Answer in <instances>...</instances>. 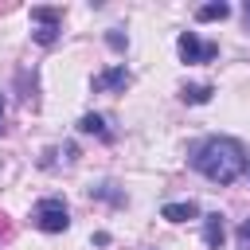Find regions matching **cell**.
<instances>
[{
    "label": "cell",
    "mask_w": 250,
    "mask_h": 250,
    "mask_svg": "<svg viewBox=\"0 0 250 250\" xmlns=\"http://www.w3.org/2000/svg\"><path fill=\"white\" fill-rule=\"evenodd\" d=\"M188 164H191L199 176H207L211 184L227 188V184H234V180L246 172V148H242L234 137H203L199 145H191Z\"/></svg>",
    "instance_id": "cell-1"
},
{
    "label": "cell",
    "mask_w": 250,
    "mask_h": 250,
    "mask_svg": "<svg viewBox=\"0 0 250 250\" xmlns=\"http://www.w3.org/2000/svg\"><path fill=\"white\" fill-rule=\"evenodd\" d=\"M31 223H35L43 234H59V230L70 227V211H66V203H62L59 195H43V199L35 203V211H31Z\"/></svg>",
    "instance_id": "cell-2"
},
{
    "label": "cell",
    "mask_w": 250,
    "mask_h": 250,
    "mask_svg": "<svg viewBox=\"0 0 250 250\" xmlns=\"http://www.w3.org/2000/svg\"><path fill=\"white\" fill-rule=\"evenodd\" d=\"M31 23H35L31 39L39 47H51L59 39V31H62V12L59 8H31Z\"/></svg>",
    "instance_id": "cell-3"
},
{
    "label": "cell",
    "mask_w": 250,
    "mask_h": 250,
    "mask_svg": "<svg viewBox=\"0 0 250 250\" xmlns=\"http://www.w3.org/2000/svg\"><path fill=\"white\" fill-rule=\"evenodd\" d=\"M176 51H180V59H184V62H211V59L219 55V47H215V43H199V35H195V31H180Z\"/></svg>",
    "instance_id": "cell-4"
},
{
    "label": "cell",
    "mask_w": 250,
    "mask_h": 250,
    "mask_svg": "<svg viewBox=\"0 0 250 250\" xmlns=\"http://www.w3.org/2000/svg\"><path fill=\"white\" fill-rule=\"evenodd\" d=\"M133 82V74L125 70V66H105V70H98L94 74V94H125V86Z\"/></svg>",
    "instance_id": "cell-5"
},
{
    "label": "cell",
    "mask_w": 250,
    "mask_h": 250,
    "mask_svg": "<svg viewBox=\"0 0 250 250\" xmlns=\"http://www.w3.org/2000/svg\"><path fill=\"white\" fill-rule=\"evenodd\" d=\"M203 242H207L211 250H223V242H227V223H223L219 211L203 215Z\"/></svg>",
    "instance_id": "cell-6"
},
{
    "label": "cell",
    "mask_w": 250,
    "mask_h": 250,
    "mask_svg": "<svg viewBox=\"0 0 250 250\" xmlns=\"http://www.w3.org/2000/svg\"><path fill=\"white\" fill-rule=\"evenodd\" d=\"M160 219H168V223H188V219H199V203H195V199H184V203H164V207H160Z\"/></svg>",
    "instance_id": "cell-7"
},
{
    "label": "cell",
    "mask_w": 250,
    "mask_h": 250,
    "mask_svg": "<svg viewBox=\"0 0 250 250\" xmlns=\"http://www.w3.org/2000/svg\"><path fill=\"white\" fill-rule=\"evenodd\" d=\"M78 133H94V137H102V141H113V133H109V125H105L102 113H82V117H78Z\"/></svg>",
    "instance_id": "cell-8"
},
{
    "label": "cell",
    "mask_w": 250,
    "mask_h": 250,
    "mask_svg": "<svg viewBox=\"0 0 250 250\" xmlns=\"http://www.w3.org/2000/svg\"><path fill=\"white\" fill-rule=\"evenodd\" d=\"M227 16H230V4H223V0L195 8V20H199V23H215V20H227Z\"/></svg>",
    "instance_id": "cell-9"
},
{
    "label": "cell",
    "mask_w": 250,
    "mask_h": 250,
    "mask_svg": "<svg viewBox=\"0 0 250 250\" xmlns=\"http://www.w3.org/2000/svg\"><path fill=\"white\" fill-rule=\"evenodd\" d=\"M211 94H215V90H211L207 82H195V86H184V90H180V98H184L188 105H203V102H211Z\"/></svg>",
    "instance_id": "cell-10"
},
{
    "label": "cell",
    "mask_w": 250,
    "mask_h": 250,
    "mask_svg": "<svg viewBox=\"0 0 250 250\" xmlns=\"http://www.w3.org/2000/svg\"><path fill=\"white\" fill-rule=\"evenodd\" d=\"M90 195H98V199H109V203H125V195L121 191H113V184H102V188H90Z\"/></svg>",
    "instance_id": "cell-11"
},
{
    "label": "cell",
    "mask_w": 250,
    "mask_h": 250,
    "mask_svg": "<svg viewBox=\"0 0 250 250\" xmlns=\"http://www.w3.org/2000/svg\"><path fill=\"white\" fill-rule=\"evenodd\" d=\"M105 43H109L113 51H125V47H129V35H125L121 27H109V31H105Z\"/></svg>",
    "instance_id": "cell-12"
},
{
    "label": "cell",
    "mask_w": 250,
    "mask_h": 250,
    "mask_svg": "<svg viewBox=\"0 0 250 250\" xmlns=\"http://www.w3.org/2000/svg\"><path fill=\"white\" fill-rule=\"evenodd\" d=\"M238 242L250 250V219H242V227H238Z\"/></svg>",
    "instance_id": "cell-13"
},
{
    "label": "cell",
    "mask_w": 250,
    "mask_h": 250,
    "mask_svg": "<svg viewBox=\"0 0 250 250\" xmlns=\"http://www.w3.org/2000/svg\"><path fill=\"white\" fill-rule=\"evenodd\" d=\"M0 133H4V98H0Z\"/></svg>",
    "instance_id": "cell-14"
},
{
    "label": "cell",
    "mask_w": 250,
    "mask_h": 250,
    "mask_svg": "<svg viewBox=\"0 0 250 250\" xmlns=\"http://www.w3.org/2000/svg\"><path fill=\"white\" fill-rule=\"evenodd\" d=\"M242 16H246V23H250V0H246V8H242Z\"/></svg>",
    "instance_id": "cell-15"
},
{
    "label": "cell",
    "mask_w": 250,
    "mask_h": 250,
    "mask_svg": "<svg viewBox=\"0 0 250 250\" xmlns=\"http://www.w3.org/2000/svg\"><path fill=\"white\" fill-rule=\"evenodd\" d=\"M246 176H250V164H246Z\"/></svg>",
    "instance_id": "cell-16"
}]
</instances>
